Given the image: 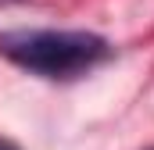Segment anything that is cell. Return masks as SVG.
<instances>
[{
    "label": "cell",
    "mask_w": 154,
    "mask_h": 150,
    "mask_svg": "<svg viewBox=\"0 0 154 150\" xmlns=\"http://www.w3.org/2000/svg\"><path fill=\"white\" fill-rule=\"evenodd\" d=\"M0 54L39 79H75L97 68L111 46L82 29H4Z\"/></svg>",
    "instance_id": "6da1fadb"
},
{
    "label": "cell",
    "mask_w": 154,
    "mask_h": 150,
    "mask_svg": "<svg viewBox=\"0 0 154 150\" xmlns=\"http://www.w3.org/2000/svg\"><path fill=\"white\" fill-rule=\"evenodd\" d=\"M0 150H18V147H14L11 140H4V136H0Z\"/></svg>",
    "instance_id": "7a4b0ae2"
}]
</instances>
